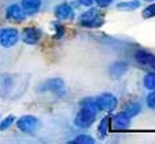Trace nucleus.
Wrapping results in <instances>:
<instances>
[{
	"instance_id": "393cba45",
	"label": "nucleus",
	"mask_w": 155,
	"mask_h": 144,
	"mask_svg": "<svg viewBox=\"0 0 155 144\" xmlns=\"http://www.w3.org/2000/svg\"><path fill=\"white\" fill-rule=\"evenodd\" d=\"M149 65L151 66V68L155 71V56L153 55V57H151V59H150V62H149Z\"/></svg>"
},
{
	"instance_id": "7ed1b4c3",
	"label": "nucleus",
	"mask_w": 155,
	"mask_h": 144,
	"mask_svg": "<svg viewBox=\"0 0 155 144\" xmlns=\"http://www.w3.org/2000/svg\"><path fill=\"white\" fill-rule=\"evenodd\" d=\"M95 102L97 105V109L104 112H112L119 105V100L114 94L105 92L95 99Z\"/></svg>"
},
{
	"instance_id": "20e7f679",
	"label": "nucleus",
	"mask_w": 155,
	"mask_h": 144,
	"mask_svg": "<svg viewBox=\"0 0 155 144\" xmlns=\"http://www.w3.org/2000/svg\"><path fill=\"white\" fill-rule=\"evenodd\" d=\"M17 126L19 130L23 133H29L32 134L34 133L38 128H39V120L33 115H24L18 119L17 121Z\"/></svg>"
},
{
	"instance_id": "6ab92c4d",
	"label": "nucleus",
	"mask_w": 155,
	"mask_h": 144,
	"mask_svg": "<svg viewBox=\"0 0 155 144\" xmlns=\"http://www.w3.org/2000/svg\"><path fill=\"white\" fill-rule=\"evenodd\" d=\"M143 18L145 19H150V18H154L155 17V3L148 5L146 8H144V10H143Z\"/></svg>"
},
{
	"instance_id": "6e6552de",
	"label": "nucleus",
	"mask_w": 155,
	"mask_h": 144,
	"mask_svg": "<svg viewBox=\"0 0 155 144\" xmlns=\"http://www.w3.org/2000/svg\"><path fill=\"white\" fill-rule=\"evenodd\" d=\"M41 91H52L54 94H59L64 90V82L61 79H51L42 83Z\"/></svg>"
},
{
	"instance_id": "aec40b11",
	"label": "nucleus",
	"mask_w": 155,
	"mask_h": 144,
	"mask_svg": "<svg viewBox=\"0 0 155 144\" xmlns=\"http://www.w3.org/2000/svg\"><path fill=\"white\" fill-rule=\"evenodd\" d=\"M14 120H15L14 115H9V116H6L5 119H3L2 123H0V130L4 132V130H6V129H9L12 126V124L14 123Z\"/></svg>"
},
{
	"instance_id": "0eeeda50",
	"label": "nucleus",
	"mask_w": 155,
	"mask_h": 144,
	"mask_svg": "<svg viewBox=\"0 0 155 144\" xmlns=\"http://www.w3.org/2000/svg\"><path fill=\"white\" fill-rule=\"evenodd\" d=\"M42 37V30L35 27H28L23 30V41L27 44H37Z\"/></svg>"
},
{
	"instance_id": "2eb2a0df",
	"label": "nucleus",
	"mask_w": 155,
	"mask_h": 144,
	"mask_svg": "<svg viewBox=\"0 0 155 144\" xmlns=\"http://www.w3.org/2000/svg\"><path fill=\"white\" fill-rule=\"evenodd\" d=\"M126 70H127V65L125 62H115L110 67L111 76H114V77H120V76H122L126 72Z\"/></svg>"
},
{
	"instance_id": "f3484780",
	"label": "nucleus",
	"mask_w": 155,
	"mask_h": 144,
	"mask_svg": "<svg viewBox=\"0 0 155 144\" xmlns=\"http://www.w3.org/2000/svg\"><path fill=\"white\" fill-rule=\"evenodd\" d=\"M143 83H144V87L146 90H149V91L155 90V72H148L146 73L144 76Z\"/></svg>"
},
{
	"instance_id": "39448f33",
	"label": "nucleus",
	"mask_w": 155,
	"mask_h": 144,
	"mask_svg": "<svg viewBox=\"0 0 155 144\" xmlns=\"http://www.w3.org/2000/svg\"><path fill=\"white\" fill-rule=\"evenodd\" d=\"M19 41V33L14 28H5L0 32V44L5 48H12Z\"/></svg>"
},
{
	"instance_id": "a878e982",
	"label": "nucleus",
	"mask_w": 155,
	"mask_h": 144,
	"mask_svg": "<svg viewBox=\"0 0 155 144\" xmlns=\"http://www.w3.org/2000/svg\"><path fill=\"white\" fill-rule=\"evenodd\" d=\"M144 2H146V3H151V2H154V0H144Z\"/></svg>"
},
{
	"instance_id": "4468645a",
	"label": "nucleus",
	"mask_w": 155,
	"mask_h": 144,
	"mask_svg": "<svg viewBox=\"0 0 155 144\" xmlns=\"http://www.w3.org/2000/svg\"><path fill=\"white\" fill-rule=\"evenodd\" d=\"M140 2L139 0H129V2H121L116 5L119 10H122V12H131V10H135L140 6Z\"/></svg>"
},
{
	"instance_id": "f03ea898",
	"label": "nucleus",
	"mask_w": 155,
	"mask_h": 144,
	"mask_svg": "<svg viewBox=\"0 0 155 144\" xmlns=\"http://www.w3.org/2000/svg\"><path fill=\"white\" fill-rule=\"evenodd\" d=\"M80 24L82 27L87 28H97L104 24V17L101 15L98 9L96 8H91L90 10L84 12L80 17Z\"/></svg>"
},
{
	"instance_id": "f8f14e48",
	"label": "nucleus",
	"mask_w": 155,
	"mask_h": 144,
	"mask_svg": "<svg viewBox=\"0 0 155 144\" xmlns=\"http://www.w3.org/2000/svg\"><path fill=\"white\" fill-rule=\"evenodd\" d=\"M110 126H111V118L108 116V115L105 116V118H102L101 121H100V124H98V129H97L98 136H100L101 139H104L105 136L107 135Z\"/></svg>"
},
{
	"instance_id": "b1692460",
	"label": "nucleus",
	"mask_w": 155,
	"mask_h": 144,
	"mask_svg": "<svg viewBox=\"0 0 155 144\" xmlns=\"http://www.w3.org/2000/svg\"><path fill=\"white\" fill-rule=\"evenodd\" d=\"M78 3H81L82 5H84V6H91L92 4L95 3V0H77Z\"/></svg>"
},
{
	"instance_id": "ddd939ff",
	"label": "nucleus",
	"mask_w": 155,
	"mask_h": 144,
	"mask_svg": "<svg viewBox=\"0 0 155 144\" xmlns=\"http://www.w3.org/2000/svg\"><path fill=\"white\" fill-rule=\"evenodd\" d=\"M140 111H141V106H140V104H137V102H135V101H130V102H127V104L125 105V109H124V112H125L127 116H130L131 119L135 118Z\"/></svg>"
},
{
	"instance_id": "9b49d317",
	"label": "nucleus",
	"mask_w": 155,
	"mask_h": 144,
	"mask_svg": "<svg viewBox=\"0 0 155 144\" xmlns=\"http://www.w3.org/2000/svg\"><path fill=\"white\" fill-rule=\"evenodd\" d=\"M42 6V0H21V9L25 14H35Z\"/></svg>"
},
{
	"instance_id": "f257e3e1",
	"label": "nucleus",
	"mask_w": 155,
	"mask_h": 144,
	"mask_svg": "<svg viewBox=\"0 0 155 144\" xmlns=\"http://www.w3.org/2000/svg\"><path fill=\"white\" fill-rule=\"evenodd\" d=\"M97 112L98 109L94 99H84L81 101V109L74 118V124L82 129L90 128L95 123Z\"/></svg>"
},
{
	"instance_id": "5701e85b",
	"label": "nucleus",
	"mask_w": 155,
	"mask_h": 144,
	"mask_svg": "<svg viewBox=\"0 0 155 144\" xmlns=\"http://www.w3.org/2000/svg\"><path fill=\"white\" fill-rule=\"evenodd\" d=\"M54 28H56V33H57V38H61L64 33V28L62 27L61 24H57V23H54Z\"/></svg>"
},
{
	"instance_id": "a211bd4d",
	"label": "nucleus",
	"mask_w": 155,
	"mask_h": 144,
	"mask_svg": "<svg viewBox=\"0 0 155 144\" xmlns=\"http://www.w3.org/2000/svg\"><path fill=\"white\" fill-rule=\"evenodd\" d=\"M72 143H76V144H94L95 139L92 138V136H90V135L82 134V135H78L77 138H74L72 140Z\"/></svg>"
},
{
	"instance_id": "4be33fe9",
	"label": "nucleus",
	"mask_w": 155,
	"mask_h": 144,
	"mask_svg": "<svg viewBox=\"0 0 155 144\" xmlns=\"http://www.w3.org/2000/svg\"><path fill=\"white\" fill-rule=\"evenodd\" d=\"M95 3L100 8H107V6H110L114 3V0H95Z\"/></svg>"
},
{
	"instance_id": "412c9836",
	"label": "nucleus",
	"mask_w": 155,
	"mask_h": 144,
	"mask_svg": "<svg viewBox=\"0 0 155 144\" xmlns=\"http://www.w3.org/2000/svg\"><path fill=\"white\" fill-rule=\"evenodd\" d=\"M146 105H148V108L155 110V90L150 91L146 96Z\"/></svg>"
},
{
	"instance_id": "1a4fd4ad",
	"label": "nucleus",
	"mask_w": 155,
	"mask_h": 144,
	"mask_svg": "<svg viewBox=\"0 0 155 144\" xmlns=\"http://www.w3.org/2000/svg\"><path fill=\"white\" fill-rule=\"evenodd\" d=\"M54 14H56L57 19H59V20H72L74 17V12L72 9V6L67 3L59 4L56 9H54Z\"/></svg>"
},
{
	"instance_id": "dca6fc26",
	"label": "nucleus",
	"mask_w": 155,
	"mask_h": 144,
	"mask_svg": "<svg viewBox=\"0 0 155 144\" xmlns=\"http://www.w3.org/2000/svg\"><path fill=\"white\" fill-rule=\"evenodd\" d=\"M151 57H153L151 53L146 51H137L135 53V61L140 65H149Z\"/></svg>"
},
{
	"instance_id": "9d476101",
	"label": "nucleus",
	"mask_w": 155,
	"mask_h": 144,
	"mask_svg": "<svg viewBox=\"0 0 155 144\" xmlns=\"http://www.w3.org/2000/svg\"><path fill=\"white\" fill-rule=\"evenodd\" d=\"M6 18L9 20H12V22L20 23V22H23L25 19V13L19 5L13 4L6 9Z\"/></svg>"
},
{
	"instance_id": "423d86ee",
	"label": "nucleus",
	"mask_w": 155,
	"mask_h": 144,
	"mask_svg": "<svg viewBox=\"0 0 155 144\" xmlns=\"http://www.w3.org/2000/svg\"><path fill=\"white\" fill-rule=\"evenodd\" d=\"M130 121L131 118L127 116L124 111H120L112 116V129H115V130H126L130 126Z\"/></svg>"
}]
</instances>
